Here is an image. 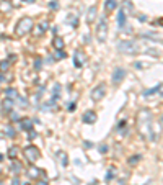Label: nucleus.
I'll list each match as a JSON object with an SVG mask.
<instances>
[{"label": "nucleus", "mask_w": 163, "mask_h": 185, "mask_svg": "<svg viewBox=\"0 0 163 185\" xmlns=\"http://www.w3.org/2000/svg\"><path fill=\"white\" fill-rule=\"evenodd\" d=\"M24 185H29V184H24Z\"/></svg>", "instance_id": "40"}, {"label": "nucleus", "mask_w": 163, "mask_h": 185, "mask_svg": "<svg viewBox=\"0 0 163 185\" xmlns=\"http://www.w3.org/2000/svg\"><path fill=\"white\" fill-rule=\"evenodd\" d=\"M41 67H42V61L41 59H34V69L41 70Z\"/></svg>", "instance_id": "24"}, {"label": "nucleus", "mask_w": 163, "mask_h": 185, "mask_svg": "<svg viewBox=\"0 0 163 185\" xmlns=\"http://www.w3.org/2000/svg\"><path fill=\"white\" fill-rule=\"evenodd\" d=\"M46 30H47V23H46V21H42L41 25H38V26H36L34 33H36V36H39V34H44Z\"/></svg>", "instance_id": "15"}, {"label": "nucleus", "mask_w": 163, "mask_h": 185, "mask_svg": "<svg viewBox=\"0 0 163 185\" xmlns=\"http://www.w3.org/2000/svg\"><path fill=\"white\" fill-rule=\"evenodd\" d=\"M95 18H96V7H90L88 8V15H86V23H90L91 25V21H95Z\"/></svg>", "instance_id": "13"}, {"label": "nucleus", "mask_w": 163, "mask_h": 185, "mask_svg": "<svg viewBox=\"0 0 163 185\" xmlns=\"http://www.w3.org/2000/svg\"><path fill=\"white\" fill-rule=\"evenodd\" d=\"M33 26H34V23H33V20L29 17H23L18 23H16V30L15 33L16 36H24L26 33H29L33 30Z\"/></svg>", "instance_id": "2"}, {"label": "nucleus", "mask_w": 163, "mask_h": 185, "mask_svg": "<svg viewBox=\"0 0 163 185\" xmlns=\"http://www.w3.org/2000/svg\"><path fill=\"white\" fill-rule=\"evenodd\" d=\"M12 120H20V118H18V115H16V113H13V115H12Z\"/></svg>", "instance_id": "36"}, {"label": "nucleus", "mask_w": 163, "mask_h": 185, "mask_svg": "<svg viewBox=\"0 0 163 185\" xmlns=\"http://www.w3.org/2000/svg\"><path fill=\"white\" fill-rule=\"evenodd\" d=\"M5 95H7V98H12V100L18 98V94H16L15 89H7V90H5Z\"/></svg>", "instance_id": "17"}, {"label": "nucleus", "mask_w": 163, "mask_h": 185, "mask_svg": "<svg viewBox=\"0 0 163 185\" xmlns=\"http://www.w3.org/2000/svg\"><path fill=\"white\" fill-rule=\"evenodd\" d=\"M5 134H7L8 138H15L16 133H15V129H13L12 126H7V128H5Z\"/></svg>", "instance_id": "22"}, {"label": "nucleus", "mask_w": 163, "mask_h": 185, "mask_svg": "<svg viewBox=\"0 0 163 185\" xmlns=\"http://www.w3.org/2000/svg\"><path fill=\"white\" fill-rule=\"evenodd\" d=\"M23 154H24V157H26V160L31 162V164L36 162V160L41 157V152H39V149H38L36 146H26L24 151H23Z\"/></svg>", "instance_id": "4"}, {"label": "nucleus", "mask_w": 163, "mask_h": 185, "mask_svg": "<svg viewBox=\"0 0 163 185\" xmlns=\"http://www.w3.org/2000/svg\"><path fill=\"white\" fill-rule=\"evenodd\" d=\"M83 144H85V148H86V149L93 148V143H90V141H85V143H83Z\"/></svg>", "instance_id": "29"}, {"label": "nucleus", "mask_w": 163, "mask_h": 185, "mask_svg": "<svg viewBox=\"0 0 163 185\" xmlns=\"http://www.w3.org/2000/svg\"><path fill=\"white\" fill-rule=\"evenodd\" d=\"M124 77H126V70L122 69V67H116L114 72H113V84L114 85L121 84L122 80H124Z\"/></svg>", "instance_id": "7"}, {"label": "nucleus", "mask_w": 163, "mask_h": 185, "mask_svg": "<svg viewBox=\"0 0 163 185\" xmlns=\"http://www.w3.org/2000/svg\"><path fill=\"white\" fill-rule=\"evenodd\" d=\"M137 128L140 134L147 139H155L153 126H152V113L148 110H140L137 115Z\"/></svg>", "instance_id": "1"}, {"label": "nucleus", "mask_w": 163, "mask_h": 185, "mask_svg": "<svg viewBox=\"0 0 163 185\" xmlns=\"http://www.w3.org/2000/svg\"><path fill=\"white\" fill-rule=\"evenodd\" d=\"M3 80H5V79H3V74H2V72H0V84L3 82Z\"/></svg>", "instance_id": "37"}, {"label": "nucleus", "mask_w": 163, "mask_h": 185, "mask_svg": "<svg viewBox=\"0 0 163 185\" xmlns=\"http://www.w3.org/2000/svg\"><path fill=\"white\" fill-rule=\"evenodd\" d=\"M118 51L122 54H137L139 53V44L132 39H124L118 44Z\"/></svg>", "instance_id": "3"}, {"label": "nucleus", "mask_w": 163, "mask_h": 185, "mask_svg": "<svg viewBox=\"0 0 163 185\" xmlns=\"http://www.w3.org/2000/svg\"><path fill=\"white\" fill-rule=\"evenodd\" d=\"M83 123H86V125H93L95 121H96V113L95 111H91V110H88V111H85L83 113Z\"/></svg>", "instance_id": "9"}, {"label": "nucleus", "mask_w": 163, "mask_h": 185, "mask_svg": "<svg viewBox=\"0 0 163 185\" xmlns=\"http://www.w3.org/2000/svg\"><path fill=\"white\" fill-rule=\"evenodd\" d=\"M158 90H160V95L163 97V85H158Z\"/></svg>", "instance_id": "34"}, {"label": "nucleus", "mask_w": 163, "mask_h": 185, "mask_svg": "<svg viewBox=\"0 0 163 185\" xmlns=\"http://www.w3.org/2000/svg\"><path fill=\"white\" fill-rule=\"evenodd\" d=\"M12 170H13L15 174H20L21 170H23V165H21L20 162H18V160L13 159V162H12Z\"/></svg>", "instance_id": "16"}, {"label": "nucleus", "mask_w": 163, "mask_h": 185, "mask_svg": "<svg viewBox=\"0 0 163 185\" xmlns=\"http://www.w3.org/2000/svg\"><path fill=\"white\" fill-rule=\"evenodd\" d=\"M106 38H108V23L103 18V20H100V23L96 26V39L98 43H104Z\"/></svg>", "instance_id": "5"}, {"label": "nucleus", "mask_w": 163, "mask_h": 185, "mask_svg": "<svg viewBox=\"0 0 163 185\" xmlns=\"http://www.w3.org/2000/svg\"><path fill=\"white\" fill-rule=\"evenodd\" d=\"M100 151H101V152H106V151H108V148H106V146H101V148H100Z\"/></svg>", "instance_id": "33"}, {"label": "nucleus", "mask_w": 163, "mask_h": 185, "mask_svg": "<svg viewBox=\"0 0 163 185\" xmlns=\"http://www.w3.org/2000/svg\"><path fill=\"white\" fill-rule=\"evenodd\" d=\"M85 54H83V51H75V56H73V66L77 67V69H80V67H83V64H85Z\"/></svg>", "instance_id": "8"}, {"label": "nucleus", "mask_w": 163, "mask_h": 185, "mask_svg": "<svg viewBox=\"0 0 163 185\" xmlns=\"http://www.w3.org/2000/svg\"><path fill=\"white\" fill-rule=\"evenodd\" d=\"M8 69H10V62H8V61H2V62H0V72H2V74L7 72Z\"/></svg>", "instance_id": "20"}, {"label": "nucleus", "mask_w": 163, "mask_h": 185, "mask_svg": "<svg viewBox=\"0 0 163 185\" xmlns=\"http://www.w3.org/2000/svg\"><path fill=\"white\" fill-rule=\"evenodd\" d=\"M2 160H3V156H2V154H0V162H2Z\"/></svg>", "instance_id": "39"}, {"label": "nucleus", "mask_w": 163, "mask_h": 185, "mask_svg": "<svg viewBox=\"0 0 163 185\" xmlns=\"http://www.w3.org/2000/svg\"><path fill=\"white\" fill-rule=\"evenodd\" d=\"M10 10H12L10 2H7V0H0V12L2 13H8Z\"/></svg>", "instance_id": "14"}, {"label": "nucleus", "mask_w": 163, "mask_h": 185, "mask_svg": "<svg viewBox=\"0 0 163 185\" xmlns=\"http://www.w3.org/2000/svg\"><path fill=\"white\" fill-rule=\"evenodd\" d=\"M126 15L127 13L124 12V10H119V13H118V26L119 28H124V26H126Z\"/></svg>", "instance_id": "12"}, {"label": "nucleus", "mask_w": 163, "mask_h": 185, "mask_svg": "<svg viewBox=\"0 0 163 185\" xmlns=\"http://www.w3.org/2000/svg\"><path fill=\"white\" fill-rule=\"evenodd\" d=\"M65 56H67V54L64 53V49H59L56 54V59H62V58H65Z\"/></svg>", "instance_id": "26"}, {"label": "nucleus", "mask_w": 163, "mask_h": 185, "mask_svg": "<svg viewBox=\"0 0 163 185\" xmlns=\"http://www.w3.org/2000/svg\"><path fill=\"white\" fill-rule=\"evenodd\" d=\"M140 160V156H134V159H129V164H137Z\"/></svg>", "instance_id": "27"}, {"label": "nucleus", "mask_w": 163, "mask_h": 185, "mask_svg": "<svg viewBox=\"0 0 163 185\" xmlns=\"http://www.w3.org/2000/svg\"><path fill=\"white\" fill-rule=\"evenodd\" d=\"M28 175L31 177V179H38V177H39V169H36V167H29Z\"/></svg>", "instance_id": "18"}, {"label": "nucleus", "mask_w": 163, "mask_h": 185, "mask_svg": "<svg viewBox=\"0 0 163 185\" xmlns=\"http://www.w3.org/2000/svg\"><path fill=\"white\" fill-rule=\"evenodd\" d=\"M38 185H47V184H46L44 180H41V182H38Z\"/></svg>", "instance_id": "38"}, {"label": "nucleus", "mask_w": 163, "mask_h": 185, "mask_svg": "<svg viewBox=\"0 0 163 185\" xmlns=\"http://www.w3.org/2000/svg\"><path fill=\"white\" fill-rule=\"evenodd\" d=\"M7 2H10V0H7Z\"/></svg>", "instance_id": "41"}, {"label": "nucleus", "mask_w": 163, "mask_h": 185, "mask_svg": "<svg viewBox=\"0 0 163 185\" xmlns=\"http://www.w3.org/2000/svg\"><path fill=\"white\" fill-rule=\"evenodd\" d=\"M49 7H51V8H57L59 5H57V2H51V4H49Z\"/></svg>", "instance_id": "30"}, {"label": "nucleus", "mask_w": 163, "mask_h": 185, "mask_svg": "<svg viewBox=\"0 0 163 185\" xmlns=\"http://www.w3.org/2000/svg\"><path fill=\"white\" fill-rule=\"evenodd\" d=\"M12 185H20V180H18V179H13Z\"/></svg>", "instance_id": "31"}, {"label": "nucleus", "mask_w": 163, "mask_h": 185, "mask_svg": "<svg viewBox=\"0 0 163 185\" xmlns=\"http://www.w3.org/2000/svg\"><path fill=\"white\" fill-rule=\"evenodd\" d=\"M52 46H54V49H56V51L64 49V48H65V41L62 39L61 36H56V38L52 39Z\"/></svg>", "instance_id": "10"}, {"label": "nucleus", "mask_w": 163, "mask_h": 185, "mask_svg": "<svg viewBox=\"0 0 163 185\" xmlns=\"http://www.w3.org/2000/svg\"><path fill=\"white\" fill-rule=\"evenodd\" d=\"M104 94H106V85L104 84H98L93 90L90 92V98L93 100V102H100L104 97Z\"/></svg>", "instance_id": "6"}, {"label": "nucleus", "mask_w": 163, "mask_h": 185, "mask_svg": "<svg viewBox=\"0 0 163 185\" xmlns=\"http://www.w3.org/2000/svg\"><path fill=\"white\" fill-rule=\"evenodd\" d=\"M69 110H70V111H73V110H75V103H70V107H69Z\"/></svg>", "instance_id": "32"}, {"label": "nucleus", "mask_w": 163, "mask_h": 185, "mask_svg": "<svg viewBox=\"0 0 163 185\" xmlns=\"http://www.w3.org/2000/svg\"><path fill=\"white\" fill-rule=\"evenodd\" d=\"M160 126H162V129H163V115L160 116Z\"/></svg>", "instance_id": "35"}, {"label": "nucleus", "mask_w": 163, "mask_h": 185, "mask_svg": "<svg viewBox=\"0 0 163 185\" xmlns=\"http://www.w3.org/2000/svg\"><path fill=\"white\" fill-rule=\"evenodd\" d=\"M59 90H61V85H59V84H56V87H54V95H56V98L59 97Z\"/></svg>", "instance_id": "28"}, {"label": "nucleus", "mask_w": 163, "mask_h": 185, "mask_svg": "<svg viewBox=\"0 0 163 185\" xmlns=\"http://www.w3.org/2000/svg\"><path fill=\"white\" fill-rule=\"evenodd\" d=\"M18 103H20V107H26V105H28V100H24L23 97H18Z\"/></svg>", "instance_id": "25"}, {"label": "nucleus", "mask_w": 163, "mask_h": 185, "mask_svg": "<svg viewBox=\"0 0 163 185\" xmlns=\"http://www.w3.org/2000/svg\"><path fill=\"white\" fill-rule=\"evenodd\" d=\"M21 128H23V129H33V121L31 120H23V121H21Z\"/></svg>", "instance_id": "19"}, {"label": "nucleus", "mask_w": 163, "mask_h": 185, "mask_svg": "<svg viewBox=\"0 0 163 185\" xmlns=\"http://www.w3.org/2000/svg\"><path fill=\"white\" fill-rule=\"evenodd\" d=\"M13 105H15V103H13V100H12V98H7V100L3 102V108H5V110H12Z\"/></svg>", "instance_id": "21"}, {"label": "nucleus", "mask_w": 163, "mask_h": 185, "mask_svg": "<svg viewBox=\"0 0 163 185\" xmlns=\"http://www.w3.org/2000/svg\"><path fill=\"white\" fill-rule=\"evenodd\" d=\"M16 154H18V149L16 148H10L8 149V157H12V159H15Z\"/></svg>", "instance_id": "23"}, {"label": "nucleus", "mask_w": 163, "mask_h": 185, "mask_svg": "<svg viewBox=\"0 0 163 185\" xmlns=\"http://www.w3.org/2000/svg\"><path fill=\"white\" fill-rule=\"evenodd\" d=\"M118 8V0H106L104 2V10L106 12H114V10Z\"/></svg>", "instance_id": "11"}]
</instances>
